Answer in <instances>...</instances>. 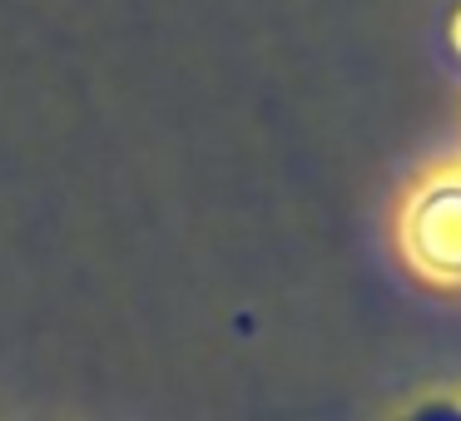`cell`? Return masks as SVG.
<instances>
[{"label": "cell", "mask_w": 461, "mask_h": 421, "mask_svg": "<svg viewBox=\"0 0 461 421\" xmlns=\"http://www.w3.org/2000/svg\"><path fill=\"white\" fill-rule=\"evenodd\" d=\"M451 50H456V60H461V5H456V15H451Z\"/></svg>", "instance_id": "cell-3"}, {"label": "cell", "mask_w": 461, "mask_h": 421, "mask_svg": "<svg viewBox=\"0 0 461 421\" xmlns=\"http://www.w3.org/2000/svg\"><path fill=\"white\" fill-rule=\"evenodd\" d=\"M407 421H461V401H427Z\"/></svg>", "instance_id": "cell-2"}, {"label": "cell", "mask_w": 461, "mask_h": 421, "mask_svg": "<svg viewBox=\"0 0 461 421\" xmlns=\"http://www.w3.org/2000/svg\"><path fill=\"white\" fill-rule=\"evenodd\" d=\"M407 248L437 278H461V179L437 184L407 219Z\"/></svg>", "instance_id": "cell-1"}]
</instances>
